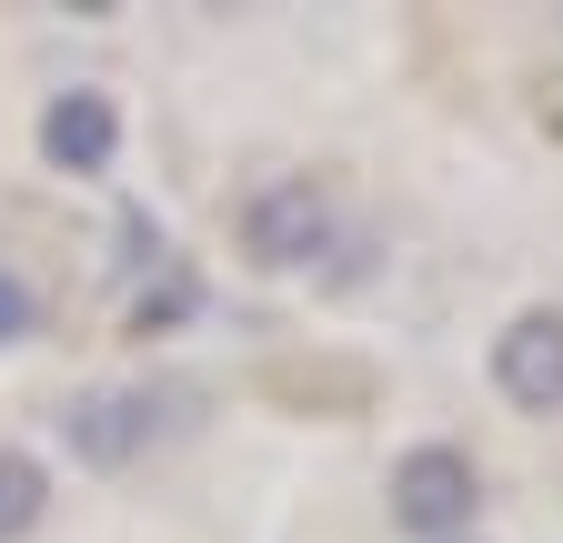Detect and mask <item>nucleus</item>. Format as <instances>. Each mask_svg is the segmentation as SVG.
<instances>
[{"mask_svg": "<svg viewBox=\"0 0 563 543\" xmlns=\"http://www.w3.org/2000/svg\"><path fill=\"white\" fill-rule=\"evenodd\" d=\"M232 232H242V252H252L262 272H302V262L332 252V191H322L312 171H272V181L242 191Z\"/></svg>", "mask_w": 563, "mask_h": 543, "instance_id": "obj_1", "label": "nucleus"}, {"mask_svg": "<svg viewBox=\"0 0 563 543\" xmlns=\"http://www.w3.org/2000/svg\"><path fill=\"white\" fill-rule=\"evenodd\" d=\"M473 513H483V473H473L463 443H412L393 463V523L412 543H463Z\"/></svg>", "mask_w": 563, "mask_h": 543, "instance_id": "obj_2", "label": "nucleus"}, {"mask_svg": "<svg viewBox=\"0 0 563 543\" xmlns=\"http://www.w3.org/2000/svg\"><path fill=\"white\" fill-rule=\"evenodd\" d=\"M493 392L533 423L563 413V312H514L493 332Z\"/></svg>", "mask_w": 563, "mask_h": 543, "instance_id": "obj_3", "label": "nucleus"}, {"mask_svg": "<svg viewBox=\"0 0 563 543\" xmlns=\"http://www.w3.org/2000/svg\"><path fill=\"white\" fill-rule=\"evenodd\" d=\"M60 443H70V463L121 473L141 443H152V392H131V383H91V392H70V402H60Z\"/></svg>", "mask_w": 563, "mask_h": 543, "instance_id": "obj_4", "label": "nucleus"}, {"mask_svg": "<svg viewBox=\"0 0 563 543\" xmlns=\"http://www.w3.org/2000/svg\"><path fill=\"white\" fill-rule=\"evenodd\" d=\"M41 162L70 171V181H101L121 162V111H111V91H91V81L51 91V111H41Z\"/></svg>", "mask_w": 563, "mask_h": 543, "instance_id": "obj_5", "label": "nucleus"}, {"mask_svg": "<svg viewBox=\"0 0 563 543\" xmlns=\"http://www.w3.org/2000/svg\"><path fill=\"white\" fill-rule=\"evenodd\" d=\"M41 513H51V463L41 453H0V543L41 533Z\"/></svg>", "mask_w": 563, "mask_h": 543, "instance_id": "obj_6", "label": "nucleus"}, {"mask_svg": "<svg viewBox=\"0 0 563 543\" xmlns=\"http://www.w3.org/2000/svg\"><path fill=\"white\" fill-rule=\"evenodd\" d=\"M31 332H41V292L21 282L11 262H0V353H11V343H31Z\"/></svg>", "mask_w": 563, "mask_h": 543, "instance_id": "obj_7", "label": "nucleus"}, {"mask_svg": "<svg viewBox=\"0 0 563 543\" xmlns=\"http://www.w3.org/2000/svg\"><path fill=\"white\" fill-rule=\"evenodd\" d=\"M181 312H191V282H181V272H172L162 292H141V302H131V322H141V332H162V322H181Z\"/></svg>", "mask_w": 563, "mask_h": 543, "instance_id": "obj_8", "label": "nucleus"}]
</instances>
